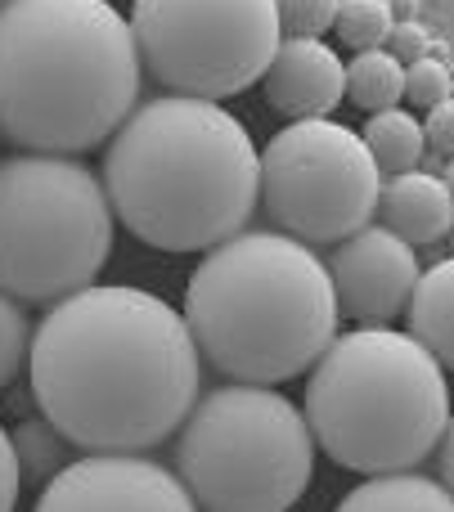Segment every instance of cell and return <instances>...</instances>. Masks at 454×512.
<instances>
[{"instance_id":"cell-20","label":"cell","mask_w":454,"mask_h":512,"mask_svg":"<svg viewBox=\"0 0 454 512\" xmlns=\"http://www.w3.org/2000/svg\"><path fill=\"white\" fill-rule=\"evenodd\" d=\"M27 346H32V324H27L23 306H18L9 292H0V391L23 369Z\"/></svg>"},{"instance_id":"cell-4","label":"cell","mask_w":454,"mask_h":512,"mask_svg":"<svg viewBox=\"0 0 454 512\" xmlns=\"http://www.w3.org/2000/svg\"><path fill=\"white\" fill-rule=\"evenodd\" d=\"M185 324L225 378L252 387L302 378L338 333L329 265L288 234L243 230L194 270Z\"/></svg>"},{"instance_id":"cell-14","label":"cell","mask_w":454,"mask_h":512,"mask_svg":"<svg viewBox=\"0 0 454 512\" xmlns=\"http://www.w3.org/2000/svg\"><path fill=\"white\" fill-rule=\"evenodd\" d=\"M410 337L441 369H454V256L419 274L410 297Z\"/></svg>"},{"instance_id":"cell-9","label":"cell","mask_w":454,"mask_h":512,"mask_svg":"<svg viewBox=\"0 0 454 512\" xmlns=\"http://www.w3.org/2000/svg\"><path fill=\"white\" fill-rule=\"evenodd\" d=\"M383 171L351 126L329 117L293 122L261 153L257 203L297 243H342L378 212Z\"/></svg>"},{"instance_id":"cell-6","label":"cell","mask_w":454,"mask_h":512,"mask_svg":"<svg viewBox=\"0 0 454 512\" xmlns=\"http://www.w3.org/2000/svg\"><path fill=\"white\" fill-rule=\"evenodd\" d=\"M176 477L198 512H288L315 477V436L284 391L230 382L185 414Z\"/></svg>"},{"instance_id":"cell-21","label":"cell","mask_w":454,"mask_h":512,"mask_svg":"<svg viewBox=\"0 0 454 512\" xmlns=\"http://www.w3.org/2000/svg\"><path fill=\"white\" fill-rule=\"evenodd\" d=\"M279 9V27L306 41H320L338 18V0H275Z\"/></svg>"},{"instance_id":"cell-27","label":"cell","mask_w":454,"mask_h":512,"mask_svg":"<svg viewBox=\"0 0 454 512\" xmlns=\"http://www.w3.org/2000/svg\"><path fill=\"white\" fill-rule=\"evenodd\" d=\"M387 9H392V18H401V23H414V14H419V0H387Z\"/></svg>"},{"instance_id":"cell-13","label":"cell","mask_w":454,"mask_h":512,"mask_svg":"<svg viewBox=\"0 0 454 512\" xmlns=\"http://www.w3.org/2000/svg\"><path fill=\"white\" fill-rule=\"evenodd\" d=\"M378 216H383V230H392L410 248H428L454 230V198L441 176L401 171L378 194Z\"/></svg>"},{"instance_id":"cell-12","label":"cell","mask_w":454,"mask_h":512,"mask_svg":"<svg viewBox=\"0 0 454 512\" xmlns=\"http://www.w3.org/2000/svg\"><path fill=\"white\" fill-rule=\"evenodd\" d=\"M266 99L293 122L306 117H329L347 99V63L324 41L288 36L279 41L275 59L266 68Z\"/></svg>"},{"instance_id":"cell-1","label":"cell","mask_w":454,"mask_h":512,"mask_svg":"<svg viewBox=\"0 0 454 512\" xmlns=\"http://www.w3.org/2000/svg\"><path fill=\"white\" fill-rule=\"evenodd\" d=\"M45 423L86 454L167 441L198 400L203 355L185 315L131 283H90L54 301L27 346Z\"/></svg>"},{"instance_id":"cell-3","label":"cell","mask_w":454,"mask_h":512,"mask_svg":"<svg viewBox=\"0 0 454 512\" xmlns=\"http://www.w3.org/2000/svg\"><path fill=\"white\" fill-rule=\"evenodd\" d=\"M140 72L108 0H0V135L18 149H95L131 117Z\"/></svg>"},{"instance_id":"cell-7","label":"cell","mask_w":454,"mask_h":512,"mask_svg":"<svg viewBox=\"0 0 454 512\" xmlns=\"http://www.w3.org/2000/svg\"><path fill=\"white\" fill-rule=\"evenodd\" d=\"M113 252V207L90 167L54 153L0 162V292L54 306L90 288Z\"/></svg>"},{"instance_id":"cell-17","label":"cell","mask_w":454,"mask_h":512,"mask_svg":"<svg viewBox=\"0 0 454 512\" xmlns=\"http://www.w3.org/2000/svg\"><path fill=\"white\" fill-rule=\"evenodd\" d=\"M347 99L365 113H387L405 99V63H396L387 50H365L347 68Z\"/></svg>"},{"instance_id":"cell-11","label":"cell","mask_w":454,"mask_h":512,"mask_svg":"<svg viewBox=\"0 0 454 512\" xmlns=\"http://www.w3.org/2000/svg\"><path fill=\"white\" fill-rule=\"evenodd\" d=\"M419 256L405 239H396L383 225H365L360 234L338 243V256L329 261L338 315L360 324H387L410 306L419 288Z\"/></svg>"},{"instance_id":"cell-19","label":"cell","mask_w":454,"mask_h":512,"mask_svg":"<svg viewBox=\"0 0 454 512\" xmlns=\"http://www.w3.org/2000/svg\"><path fill=\"white\" fill-rule=\"evenodd\" d=\"M9 441H14V459H18V472H23V477L50 481L54 472L63 468V445L68 441H63L45 418H27V423H18Z\"/></svg>"},{"instance_id":"cell-18","label":"cell","mask_w":454,"mask_h":512,"mask_svg":"<svg viewBox=\"0 0 454 512\" xmlns=\"http://www.w3.org/2000/svg\"><path fill=\"white\" fill-rule=\"evenodd\" d=\"M333 27H338V36L351 45V50L365 54V50L387 45L396 18H392V9H387V0H338Z\"/></svg>"},{"instance_id":"cell-10","label":"cell","mask_w":454,"mask_h":512,"mask_svg":"<svg viewBox=\"0 0 454 512\" xmlns=\"http://www.w3.org/2000/svg\"><path fill=\"white\" fill-rule=\"evenodd\" d=\"M32 512H198L176 472L144 454H86L41 486Z\"/></svg>"},{"instance_id":"cell-26","label":"cell","mask_w":454,"mask_h":512,"mask_svg":"<svg viewBox=\"0 0 454 512\" xmlns=\"http://www.w3.org/2000/svg\"><path fill=\"white\" fill-rule=\"evenodd\" d=\"M441 486L454 495V414H450V423H446V432H441Z\"/></svg>"},{"instance_id":"cell-22","label":"cell","mask_w":454,"mask_h":512,"mask_svg":"<svg viewBox=\"0 0 454 512\" xmlns=\"http://www.w3.org/2000/svg\"><path fill=\"white\" fill-rule=\"evenodd\" d=\"M405 95L419 108H437L450 99V68L437 59H419L405 68Z\"/></svg>"},{"instance_id":"cell-2","label":"cell","mask_w":454,"mask_h":512,"mask_svg":"<svg viewBox=\"0 0 454 512\" xmlns=\"http://www.w3.org/2000/svg\"><path fill=\"white\" fill-rule=\"evenodd\" d=\"M261 153L212 99L167 95L135 108L104 153V194L140 243L212 252L257 212Z\"/></svg>"},{"instance_id":"cell-24","label":"cell","mask_w":454,"mask_h":512,"mask_svg":"<svg viewBox=\"0 0 454 512\" xmlns=\"http://www.w3.org/2000/svg\"><path fill=\"white\" fill-rule=\"evenodd\" d=\"M387 41H392V59L396 63H419V59H428V32H423L419 23H396L392 27V36H387Z\"/></svg>"},{"instance_id":"cell-25","label":"cell","mask_w":454,"mask_h":512,"mask_svg":"<svg viewBox=\"0 0 454 512\" xmlns=\"http://www.w3.org/2000/svg\"><path fill=\"white\" fill-rule=\"evenodd\" d=\"M18 486H23V472H18V459H14V441L0 427V512H14Z\"/></svg>"},{"instance_id":"cell-5","label":"cell","mask_w":454,"mask_h":512,"mask_svg":"<svg viewBox=\"0 0 454 512\" xmlns=\"http://www.w3.org/2000/svg\"><path fill=\"white\" fill-rule=\"evenodd\" d=\"M306 427L333 463L369 477L410 472L450 423L446 369L387 324L342 333L311 364Z\"/></svg>"},{"instance_id":"cell-28","label":"cell","mask_w":454,"mask_h":512,"mask_svg":"<svg viewBox=\"0 0 454 512\" xmlns=\"http://www.w3.org/2000/svg\"><path fill=\"white\" fill-rule=\"evenodd\" d=\"M446 189H450V198H454V162L446 167Z\"/></svg>"},{"instance_id":"cell-16","label":"cell","mask_w":454,"mask_h":512,"mask_svg":"<svg viewBox=\"0 0 454 512\" xmlns=\"http://www.w3.org/2000/svg\"><path fill=\"white\" fill-rule=\"evenodd\" d=\"M365 149L374 153L378 171L387 176H401V171H419V158L428 153L423 144V122L410 117L405 108H387V113H374L365 122Z\"/></svg>"},{"instance_id":"cell-15","label":"cell","mask_w":454,"mask_h":512,"mask_svg":"<svg viewBox=\"0 0 454 512\" xmlns=\"http://www.w3.org/2000/svg\"><path fill=\"white\" fill-rule=\"evenodd\" d=\"M338 512H454V495L441 481L414 472L369 477L338 504Z\"/></svg>"},{"instance_id":"cell-8","label":"cell","mask_w":454,"mask_h":512,"mask_svg":"<svg viewBox=\"0 0 454 512\" xmlns=\"http://www.w3.org/2000/svg\"><path fill=\"white\" fill-rule=\"evenodd\" d=\"M140 63L189 99H230L266 77L284 27L275 0H135Z\"/></svg>"},{"instance_id":"cell-23","label":"cell","mask_w":454,"mask_h":512,"mask_svg":"<svg viewBox=\"0 0 454 512\" xmlns=\"http://www.w3.org/2000/svg\"><path fill=\"white\" fill-rule=\"evenodd\" d=\"M423 144H428L437 158L454 162V99L428 108V122H423Z\"/></svg>"},{"instance_id":"cell-29","label":"cell","mask_w":454,"mask_h":512,"mask_svg":"<svg viewBox=\"0 0 454 512\" xmlns=\"http://www.w3.org/2000/svg\"><path fill=\"white\" fill-rule=\"evenodd\" d=\"M450 239H454V230H450Z\"/></svg>"}]
</instances>
